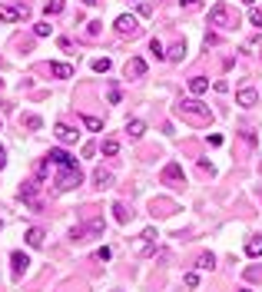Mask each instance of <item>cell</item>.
<instances>
[{
  "mask_svg": "<svg viewBox=\"0 0 262 292\" xmlns=\"http://www.w3.org/2000/svg\"><path fill=\"white\" fill-rule=\"evenodd\" d=\"M176 113H179V116H186V120H192V123H209V120H213L209 106H203L199 100H179Z\"/></svg>",
  "mask_w": 262,
  "mask_h": 292,
  "instance_id": "6da1fadb",
  "label": "cell"
},
{
  "mask_svg": "<svg viewBox=\"0 0 262 292\" xmlns=\"http://www.w3.org/2000/svg\"><path fill=\"white\" fill-rule=\"evenodd\" d=\"M80 183H83V173H80V166H63L60 176H56V190L67 193V190H77Z\"/></svg>",
  "mask_w": 262,
  "mask_h": 292,
  "instance_id": "7a4b0ae2",
  "label": "cell"
},
{
  "mask_svg": "<svg viewBox=\"0 0 262 292\" xmlns=\"http://www.w3.org/2000/svg\"><path fill=\"white\" fill-rule=\"evenodd\" d=\"M209 24H213V27H236L239 20L232 17V10L226 7V4H216V7L209 10Z\"/></svg>",
  "mask_w": 262,
  "mask_h": 292,
  "instance_id": "3957f363",
  "label": "cell"
},
{
  "mask_svg": "<svg viewBox=\"0 0 262 292\" xmlns=\"http://www.w3.org/2000/svg\"><path fill=\"white\" fill-rule=\"evenodd\" d=\"M113 27H116L119 37H140V24H136V17H129V14H119Z\"/></svg>",
  "mask_w": 262,
  "mask_h": 292,
  "instance_id": "277c9868",
  "label": "cell"
},
{
  "mask_svg": "<svg viewBox=\"0 0 262 292\" xmlns=\"http://www.w3.org/2000/svg\"><path fill=\"white\" fill-rule=\"evenodd\" d=\"M123 77H126V80H140V77H146V60H143V56H129L126 67H123Z\"/></svg>",
  "mask_w": 262,
  "mask_h": 292,
  "instance_id": "5b68a950",
  "label": "cell"
},
{
  "mask_svg": "<svg viewBox=\"0 0 262 292\" xmlns=\"http://www.w3.org/2000/svg\"><path fill=\"white\" fill-rule=\"evenodd\" d=\"M136 253H140V256H153V253H156V229H146L143 236H140Z\"/></svg>",
  "mask_w": 262,
  "mask_h": 292,
  "instance_id": "8992f818",
  "label": "cell"
},
{
  "mask_svg": "<svg viewBox=\"0 0 262 292\" xmlns=\"http://www.w3.org/2000/svg\"><path fill=\"white\" fill-rule=\"evenodd\" d=\"M27 14H30V10H27V4H24V7H10V4H4V7H0V20H4V24H17V20H24Z\"/></svg>",
  "mask_w": 262,
  "mask_h": 292,
  "instance_id": "52a82bcc",
  "label": "cell"
},
{
  "mask_svg": "<svg viewBox=\"0 0 262 292\" xmlns=\"http://www.w3.org/2000/svg\"><path fill=\"white\" fill-rule=\"evenodd\" d=\"M20 199L30 206L33 213H40V203H37V183H24V186H20Z\"/></svg>",
  "mask_w": 262,
  "mask_h": 292,
  "instance_id": "ba28073f",
  "label": "cell"
},
{
  "mask_svg": "<svg viewBox=\"0 0 262 292\" xmlns=\"http://www.w3.org/2000/svg\"><path fill=\"white\" fill-rule=\"evenodd\" d=\"M47 159H50V163H56L60 169H63V166H77V156H70L67 150H50Z\"/></svg>",
  "mask_w": 262,
  "mask_h": 292,
  "instance_id": "9c48e42d",
  "label": "cell"
},
{
  "mask_svg": "<svg viewBox=\"0 0 262 292\" xmlns=\"http://www.w3.org/2000/svg\"><path fill=\"white\" fill-rule=\"evenodd\" d=\"M10 266H14V279H20L27 272V266H30V259H27L24 253H20V249H17L14 256H10Z\"/></svg>",
  "mask_w": 262,
  "mask_h": 292,
  "instance_id": "30bf717a",
  "label": "cell"
},
{
  "mask_svg": "<svg viewBox=\"0 0 262 292\" xmlns=\"http://www.w3.org/2000/svg\"><path fill=\"white\" fill-rule=\"evenodd\" d=\"M186 173H183V166L179 163H169L166 169H163V183H183Z\"/></svg>",
  "mask_w": 262,
  "mask_h": 292,
  "instance_id": "8fae6325",
  "label": "cell"
},
{
  "mask_svg": "<svg viewBox=\"0 0 262 292\" xmlns=\"http://www.w3.org/2000/svg\"><path fill=\"white\" fill-rule=\"evenodd\" d=\"M24 239H27V246H30V249H40V246H43V239H47V232H43L40 226H30Z\"/></svg>",
  "mask_w": 262,
  "mask_h": 292,
  "instance_id": "7c38bea8",
  "label": "cell"
},
{
  "mask_svg": "<svg viewBox=\"0 0 262 292\" xmlns=\"http://www.w3.org/2000/svg\"><path fill=\"white\" fill-rule=\"evenodd\" d=\"M236 103H239V106H255V103H259V93H255L252 87H242L236 93Z\"/></svg>",
  "mask_w": 262,
  "mask_h": 292,
  "instance_id": "4fadbf2b",
  "label": "cell"
},
{
  "mask_svg": "<svg viewBox=\"0 0 262 292\" xmlns=\"http://www.w3.org/2000/svg\"><path fill=\"white\" fill-rule=\"evenodd\" d=\"M53 133H56V140H60V143H73V140H77V130L67 127V123H56Z\"/></svg>",
  "mask_w": 262,
  "mask_h": 292,
  "instance_id": "5bb4252c",
  "label": "cell"
},
{
  "mask_svg": "<svg viewBox=\"0 0 262 292\" xmlns=\"http://www.w3.org/2000/svg\"><path fill=\"white\" fill-rule=\"evenodd\" d=\"M50 77H56V80H70V77H73V67H70V64H50Z\"/></svg>",
  "mask_w": 262,
  "mask_h": 292,
  "instance_id": "9a60e30c",
  "label": "cell"
},
{
  "mask_svg": "<svg viewBox=\"0 0 262 292\" xmlns=\"http://www.w3.org/2000/svg\"><path fill=\"white\" fill-rule=\"evenodd\" d=\"M126 133H129V140H140L146 133V123L143 120H126Z\"/></svg>",
  "mask_w": 262,
  "mask_h": 292,
  "instance_id": "2e32d148",
  "label": "cell"
},
{
  "mask_svg": "<svg viewBox=\"0 0 262 292\" xmlns=\"http://www.w3.org/2000/svg\"><path fill=\"white\" fill-rule=\"evenodd\" d=\"M93 183L100 186V190H106V186H113V173H106L103 166H100V169L93 173Z\"/></svg>",
  "mask_w": 262,
  "mask_h": 292,
  "instance_id": "e0dca14e",
  "label": "cell"
},
{
  "mask_svg": "<svg viewBox=\"0 0 262 292\" xmlns=\"http://www.w3.org/2000/svg\"><path fill=\"white\" fill-rule=\"evenodd\" d=\"M189 90H192L196 96H203V93L209 90V80H206V77H189Z\"/></svg>",
  "mask_w": 262,
  "mask_h": 292,
  "instance_id": "ac0fdd59",
  "label": "cell"
},
{
  "mask_svg": "<svg viewBox=\"0 0 262 292\" xmlns=\"http://www.w3.org/2000/svg\"><path fill=\"white\" fill-rule=\"evenodd\" d=\"M186 56V43H173V47L166 50V60H173V64H179Z\"/></svg>",
  "mask_w": 262,
  "mask_h": 292,
  "instance_id": "d6986e66",
  "label": "cell"
},
{
  "mask_svg": "<svg viewBox=\"0 0 262 292\" xmlns=\"http://www.w3.org/2000/svg\"><path fill=\"white\" fill-rule=\"evenodd\" d=\"M246 253L252 256V259H255V256H262V236H252V239H249V243H246Z\"/></svg>",
  "mask_w": 262,
  "mask_h": 292,
  "instance_id": "ffe728a7",
  "label": "cell"
},
{
  "mask_svg": "<svg viewBox=\"0 0 262 292\" xmlns=\"http://www.w3.org/2000/svg\"><path fill=\"white\" fill-rule=\"evenodd\" d=\"M113 216H116V222H129V216H133V213H129L123 203H113Z\"/></svg>",
  "mask_w": 262,
  "mask_h": 292,
  "instance_id": "44dd1931",
  "label": "cell"
},
{
  "mask_svg": "<svg viewBox=\"0 0 262 292\" xmlns=\"http://www.w3.org/2000/svg\"><path fill=\"white\" fill-rule=\"evenodd\" d=\"M60 10H63V0H47V4H43V14H47V17L60 14Z\"/></svg>",
  "mask_w": 262,
  "mask_h": 292,
  "instance_id": "7402d4cb",
  "label": "cell"
},
{
  "mask_svg": "<svg viewBox=\"0 0 262 292\" xmlns=\"http://www.w3.org/2000/svg\"><path fill=\"white\" fill-rule=\"evenodd\" d=\"M83 127L93 130V133H100V130H103V120L100 116H83Z\"/></svg>",
  "mask_w": 262,
  "mask_h": 292,
  "instance_id": "603a6c76",
  "label": "cell"
},
{
  "mask_svg": "<svg viewBox=\"0 0 262 292\" xmlns=\"http://www.w3.org/2000/svg\"><path fill=\"white\" fill-rule=\"evenodd\" d=\"M83 229V232H93V236H100V232H103V219H90L87 226H80Z\"/></svg>",
  "mask_w": 262,
  "mask_h": 292,
  "instance_id": "cb8c5ba5",
  "label": "cell"
},
{
  "mask_svg": "<svg viewBox=\"0 0 262 292\" xmlns=\"http://www.w3.org/2000/svg\"><path fill=\"white\" fill-rule=\"evenodd\" d=\"M196 266H199V269H213V266H216V256H213V253H203V256L196 259Z\"/></svg>",
  "mask_w": 262,
  "mask_h": 292,
  "instance_id": "d4e9b609",
  "label": "cell"
},
{
  "mask_svg": "<svg viewBox=\"0 0 262 292\" xmlns=\"http://www.w3.org/2000/svg\"><path fill=\"white\" fill-rule=\"evenodd\" d=\"M50 30H53V27H50V20H40V24H33V33H37V37H50Z\"/></svg>",
  "mask_w": 262,
  "mask_h": 292,
  "instance_id": "484cf974",
  "label": "cell"
},
{
  "mask_svg": "<svg viewBox=\"0 0 262 292\" xmlns=\"http://www.w3.org/2000/svg\"><path fill=\"white\" fill-rule=\"evenodd\" d=\"M150 53H153V56H156V60H163V56H166V50H163V43H159V40H156V37H153V40H150Z\"/></svg>",
  "mask_w": 262,
  "mask_h": 292,
  "instance_id": "4316f807",
  "label": "cell"
},
{
  "mask_svg": "<svg viewBox=\"0 0 262 292\" xmlns=\"http://www.w3.org/2000/svg\"><path fill=\"white\" fill-rule=\"evenodd\" d=\"M119 153V143L116 140H103V156H116Z\"/></svg>",
  "mask_w": 262,
  "mask_h": 292,
  "instance_id": "83f0119b",
  "label": "cell"
},
{
  "mask_svg": "<svg viewBox=\"0 0 262 292\" xmlns=\"http://www.w3.org/2000/svg\"><path fill=\"white\" fill-rule=\"evenodd\" d=\"M50 176V159H40L37 163V180H47Z\"/></svg>",
  "mask_w": 262,
  "mask_h": 292,
  "instance_id": "f1b7e54d",
  "label": "cell"
},
{
  "mask_svg": "<svg viewBox=\"0 0 262 292\" xmlns=\"http://www.w3.org/2000/svg\"><path fill=\"white\" fill-rule=\"evenodd\" d=\"M110 67H113V64H110V60H106V56H100V60H93V70H96V73H110Z\"/></svg>",
  "mask_w": 262,
  "mask_h": 292,
  "instance_id": "f546056e",
  "label": "cell"
},
{
  "mask_svg": "<svg viewBox=\"0 0 262 292\" xmlns=\"http://www.w3.org/2000/svg\"><path fill=\"white\" fill-rule=\"evenodd\" d=\"M249 24H252V27H262V10H259V7H249Z\"/></svg>",
  "mask_w": 262,
  "mask_h": 292,
  "instance_id": "4dcf8cb0",
  "label": "cell"
},
{
  "mask_svg": "<svg viewBox=\"0 0 262 292\" xmlns=\"http://www.w3.org/2000/svg\"><path fill=\"white\" fill-rule=\"evenodd\" d=\"M110 256H113L110 249H106V246H100V249H96V253H93V259H96V262H106V259H110Z\"/></svg>",
  "mask_w": 262,
  "mask_h": 292,
  "instance_id": "1f68e13d",
  "label": "cell"
},
{
  "mask_svg": "<svg viewBox=\"0 0 262 292\" xmlns=\"http://www.w3.org/2000/svg\"><path fill=\"white\" fill-rule=\"evenodd\" d=\"M24 123H27V130H40V127H43V120H40V116H24Z\"/></svg>",
  "mask_w": 262,
  "mask_h": 292,
  "instance_id": "d6a6232c",
  "label": "cell"
},
{
  "mask_svg": "<svg viewBox=\"0 0 262 292\" xmlns=\"http://www.w3.org/2000/svg\"><path fill=\"white\" fill-rule=\"evenodd\" d=\"M246 279H249V282H255V279H262V269H259V266H249V269H246Z\"/></svg>",
  "mask_w": 262,
  "mask_h": 292,
  "instance_id": "836d02e7",
  "label": "cell"
},
{
  "mask_svg": "<svg viewBox=\"0 0 262 292\" xmlns=\"http://www.w3.org/2000/svg\"><path fill=\"white\" fill-rule=\"evenodd\" d=\"M100 30H103V24H100V20H93V24L87 27V33H90V37H100Z\"/></svg>",
  "mask_w": 262,
  "mask_h": 292,
  "instance_id": "e575fe53",
  "label": "cell"
},
{
  "mask_svg": "<svg viewBox=\"0 0 262 292\" xmlns=\"http://www.w3.org/2000/svg\"><path fill=\"white\" fill-rule=\"evenodd\" d=\"M186 285H189V289H196V285H199V276H196V272H189V276H186Z\"/></svg>",
  "mask_w": 262,
  "mask_h": 292,
  "instance_id": "d590c367",
  "label": "cell"
},
{
  "mask_svg": "<svg viewBox=\"0 0 262 292\" xmlns=\"http://www.w3.org/2000/svg\"><path fill=\"white\" fill-rule=\"evenodd\" d=\"M242 140H246V143H252V146H255V133H252V130H242Z\"/></svg>",
  "mask_w": 262,
  "mask_h": 292,
  "instance_id": "8d00e7d4",
  "label": "cell"
},
{
  "mask_svg": "<svg viewBox=\"0 0 262 292\" xmlns=\"http://www.w3.org/2000/svg\"><path fill=\"white\" fill-rule=\"evenodd\" d=\"M7 166V153H4V146H0V169Z\"/></svg>",
  "mask_w": 262,
  "mask_h": 292,
  "instance_id": "74e56055",
  "label": "cell"
},
{
  "mask_svg": "<svg viewBox=\"0 0 262 292\" xmlns=\"http://www.w3.org/2000/svg\"><path fill=\"white\" fill-rule=\"evenodd\" d=\"M179 4H183V7H196L199 0H179Z\"/></svg>",
  "mask_w": 262,
  "mask_h": 292,
  "instance_id": "f35d334b",
  "label": "cell"
},
{
  "mask_svg": "<svg viewBox=\"0 0 262 292\" xmlns=\"http://www.w3.org/2000/svg\"><path fill=\"white\" fill-rule=\"evenodd\" d=\"M83 4H87V7H96V4H100V0H83Z\"/></svg>",
  "mask_w": 262,
  "mask_h": 292,
  "instance_id": "ab89813d",
  "label": "cell"
},
{
  "mask_svg": "<svg viewBox=\"0 0 262 292\" xmlns=\"http://www.w3.org/2000/svg\"><path fill=\"white\" fill-rule=\"evenodd\" d=\"M242 4H246V7H255V0H242Z\"/></svg>",
  "mask_w": 262,
  "mask_h": 292,
  "instance_id": "60d3db41",
  "label": "cell"
},
{
  "mask_svg": "<svg viewBox=\"0 0 262 292\" xmlns=\"http://www.w3.org/2000/svg\"><path fill=\"white\" fill-rule=\"evenodd\" d=\"M239 292H249V289H239Z\"/></svg>",
  "mask_w": 262,
  "mask_h": 292,
  "instance_id": "b9f144b4",
  "label": "cell"
},
{
  "mask_svg": "<svg viewBox=\"0 0 262 292\" xmlns=\"http://www.w3.org/2000/svg\"><path fill=\"white\" fill-rule=\"evenodd\" d=\"M259 53H262V43H259Z\"/></svg>",
  "mask_w": 262,
  "mask_h": 292,
  "instance_id": "7bdbcfd3",
  "label": "cell"
},
{
  "mask_svg": "<svg viewBox=\"0 0 262 292\" xmlns=\"http://www.w3.org/2000/svg\"><path fill=\"white\" fill-rule=\"evenodd\" d=\"M0 87H4V80H0Z\"/></svg>",
  "mask_w": 262,
  "mask_h": 292,
  "instance_id": "ee69618b",
  "label": "cell"
}]
</instances>
